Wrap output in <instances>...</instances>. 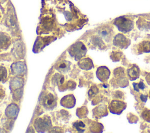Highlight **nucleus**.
<instances>
[{
  "mask_svg": "<svg viewBox=\"0 0 150 133\" xmlns=\"http://www.w3.org/2000/svg\"><path fill=\"white\" fill-rule=\"evenodd\" d=\"M67 52L71 57L74 58L76 61H77L85 56L87 50L84 44L82 42L79 41L70 46Z\"/></svg>",
  "mask_w": 150,
  "mask_h": 133,
  "instance_id": "f257e3e1",
  "label": "nucleus"
},
{
  "mask_svg": "<svg viewBox=\"0 0 150 133\" xmlns=\"http://www.w3.org/2000/svg\"><path fill=\"white\" fill-rule=\"evenodd\" d=\"M113 23L115 25L119 31L124 33H128L132 30L134 26L133 21L125 18V16H120L115 18Z\"/></svg>",
  "mask_w": 150,
  "mask_h": 133,
  "instance_id": "f03ea898",
  "label": "nucleus"
},
{
  "mask_svg": "<svg viewBox=\"0 0 150 133\" xmlns=\"http://www.w3.org/2000/svg\"><path fill=\"white\" fill-rule=\"evenodd\" d=\"M35 129L38 132H45L50 129L52 127V122L50 117L43 116L39 117L35 120Z\"/></svg>",
  "mask_w": 150,
  "mask_h": 133,
  "instance_id": "7ed1b4c3",
  "label": "nucleus"
},
{
  "mask_svg": "<svg viewBox=\"0 0 150 133\" xmlns=\"http://www.w3.org/2000/svg\"><path fill=\"white\" fill-rule=\"evenodd\" d=\"M114 76L117 79L118 85L121 88H125L128 86L129 83L123 67H119L115 69L113 71Z\"/></svg>",
  "mask_w": 150,
  "mask_h": 133,
  "instance_id": "20e7f679",
  "label": "nucleus"
},
{
  "mask_svg": "<svg viewBox=\"0 0 150 133\" xmlns=\"http://www.w3.org/2000/svg\"><path fill=\"white\" fill-rule=\"evenodd\" d=\"M126 107L127 104L125 102L118 100H113L109 104L108 110L112 114L120 115Z\"/></svg>",
  "mask_w": 150,
  "mask_h": 133,
  "instance_id": "39448f33",
  "label": "nucleus"
},
{
  "mask_svg": "<svg viewBox=\"0 0 150 133\" xmlns=\"http://www.w3.org/2000/svg\"><path fill=\"white\" fill-rule=\"evenodd\" d=\"M113 45L121 49H127L130 45L131 41L121 33H118L115 36L112 40Z\"/></svg>",
  "mask_w": 150,
  "mask_h": 133,
  "instance_id": "423d86ee",
  "label": "nucleus"
},
{
  "mask_svg": "<svg viewBox=\"0 0 150 133\" xmlns=\"http://www.w3.org/2000/svg\"><path fill=\"white\" fill-rule=\"evenodd\" d=\"M43 105L46 110H52L57 105V101L56 97L51 93L46 94L43 98Z\"/></svg>",
  "mask_w": 150,
  "mask_h": 133,
  "instance_id": "0eeeda50",
  "label": "nucleus"
},
{
  "mask_svg": "<svg viewBox=\"0 0 150 133\" xmlns=\"http://www.w3.org/2000/svg\"><path fill=\"white\" fill-rule=\"evenodd\" d=\"M11 71L13 75L21 76L25 74L26 71V66L23 62H16L11 66Z\"/></svg>",
  "mask_w": 150,
  "mask_h": 133,
  "instance_id": "6e6552de",
  "label": "nucleus"
},
{
  "mask_svg": "<svg viewBox=\"0 0 150 133\" xmlns=\"http://www.w3.org/2000/svg\"><path fill=\"white\" fill-rule=\"evenodd\" d=\"M96 73L97 79L101 82L105 83L108 80L111 72L107 67L100 66L97 68Z\"/></svg>",
  "mask_w": 150,
  "mask_h": 133,
  "instance_id": "1a4fd4ad",
  "label": "nucleus"
},
{
  "mask_svg": "<svg viewBox=\"0 0 150 133\" xmlns=\"http://www.w3.org/2000/svg\"><path fill=\"white\" fill-rule=\"evenodd\" d=\"M19 111V108L18 105L15 103H11L6 108L5 114L7 118L10 119H15L17 117Z\"/></svg>",
  "mask_w": 150,
  "mask_h": 133,
  "instance_id": "9d476101",
  "label": "nucleus"
},
{
  "mask_svg": "<svg viewBox=\"0 0 150 133\" xmlns=\"http://www.w3.org/2000/svg\"><path fill=\"white\" fill-rule=\"evenodd\" d=\"M60 105L67 108H73L76 104V98L73 94H68L64 96L60 100Z\"/></svg>",
  "mask_w": 150,
  "mask_h": 133,
  "instance_id": "9b49d317",
  "label": "nucleus"
},
{
  "mask_svg": "<svg viewBox=\"0 0 150 133\" xmlns=\"http://www.w3.org/2000/svg\"><path fill=\"white\" fill-rule=\"evenodd\" d=\"M71 62L66 60L59 62L54 66V68L61 73H66L70 70Z\"/></svg>",
  "mask_w": 150,
  "mask_h": 133,
  "instance_id": "f8f14e48",
  "label": "nucleus"
},
{
  "mask_svg": "<svg viewBox=\"0 0 150 133\" xmlns=\"http://www.w3.org/2000/svg\"><path fill=\"white\" fill-rule=\"evenodd\" d=\"M78 66L82 70H89L93 69L94 66L92 60L89 57L81 59L77 63Z\"/></svg>",
  "mask_w": 150,
  "mask_h": 133,
  "instance_id": "ddd939ff",
  "label": "nucleus"
},
{
  "mask_svg": "<svg viewBox=\"0 0 150 133\" xmlns=\"http://www.w3.org/2000/svg\"><path fill=\"white\" fill-rule=\"evenodd\" d=\"M127 73L129 80L134 81L139 77L140 70L137 65L133 64L131 67L127 69Z\"/></svg>",
  "mask_w": 150,
  "mask_h": 133,
  "instance_id": "4468645a",
  "label": "nucleus"
},
{
  "mask_svg": "<svg viewBox=\"0 0 150 133\" xmlns=\"http://www.w3.org/2000/svg\"><path fill=\"white\" fill-rule=\"evenodd\" d=\"M11 44V37L6 33L0 32V49H8Z\"/></svg>",
  "mask_w": 150,
  "mask_h": 133,
  "instance_id": "2eb2a0df",
  "label": "nucleus"
},
{
  "mask_svg": "<svg viewBox=\"0 0 150 133\" xmlns=\"http://www.w3.org/2000/svg\"><path fill=\"white\" fill-rule=\"evenodd\" d=\"M93 117L96 118H101L108 115L107 106L104 104H101L99 106L96 107L93 110Z\"/></svg>",
  "mask_w": 150,
  "mask_h": 133,
  "instance_id": "dca6fc26",
  "label": "nucleus"
},
{
  "mask_svg": "<svg viewBox=\"0 0 150 133\" xmlns=\"http://www.w3.org/2000/svg\"><path fill=\"white\" fill-rule=\"evenodd\" d=\"M23 84V80L19 77H16L13 78V79L11 80L10 83V87L12 91H15L21 90V88L22 87Z\"/></svg>",
  "mask_w": 150,
  "mask_h": 133,
  "instance_id": "f3484780",
  "label": "nucleus"
},
{
  "mask_svg": "<svg viewBox=\"0 0 150 133\" xmlns=\"http://www.w3.org/2000/svg\"><path fill=\"white\" fill-rule=\"evenodd\" d=\"M64 82V77L63 74L60 73H56L52 78V84L53 86H57L59 87H61Z\"/></svg>",
  "mask_w": 150,
  "mask_h": 133,
  "instance_id": "a211bd4d",
  "label": "nucleus"
},
{
  "mask_svg": "<svg viewBox=\"0 0 150 133\" xmlns=\"http://www.w3.org/2000/svg\"><path fill=\"white\" fill-rule=\"evenodd\" d=\"M138 51L139 54L143 53L150 52V41L144 40L141 42L138 46Z\"/></svg>",
  "mask_w": 150,
  "mask_h": 133,
  "instance_id": "6ab92c4d",
  "label": "nucleus"
},
{
  "mask_svg": "<svg viewBox=\"0 0 150 133\" xmlns=\"http://www.w3.org/2000/svg\"><path fill=\"white\" fill-rule=\"evenodd\" d=\"M8 76V71L5 67L0 65V82L6 80Z\"/></svg>",
  "mask_w": 150,
  "mask_h": 133,
  "instance_id": "aec40b11",
  "label": "nucleus"
},
{
  "mask_svg": "<svg viewBox=\"0 0 150 133\" xmlns=\"http://www.w3.org/2000/svg\"><path fill=\"white\" fill-rule=\"evenodd\" d=\"M122 53L120 52H112L110 54V59L112 62H118L120 60Z\"/></svg>",
  "mask_w": 150,
  "mask_h": 133,
  "instance_id": "412c9836",
  "label": "nucleus"
},
{
  "mask_svg": "<svg viewBox=\"0 0 150 133\" xmlns=\"http://www.w3.org/2000/svg\"><path fill=\"white\" fill-rule=\"evenodd\" d=\"M141 117L144 121L150 122V110L144 108L141 113Z\"/></svg>",
  "mask_w": 150,
  "mask_h": 133,
  "instance_id": "4be33fe9",
  "label": "nucleus"
},
{
  "mask_svg": "<svg viewBox=\"0 0 150 133\" xmlns=\"http://www.w3.org/2000/svg\"><path fill=\"white\" fill-rule=\"evenodd\" d=\"M132 85H133L134 90L137 91V92H139L140 90H144L146 87L145 85L144 84V82H143V81L142 80H140L139 83H133Z\"/></svg>",
  "mask_w": 150,
  "mask_h": 133,
  "instance_id": "5701e85b",
  "label": "nucleus"
},
{
  "mask_svg": "<svg viewBox=\"0 0 150 133\" xmlns=\"http://www.w3.org/2000/svg\"><path fill=\"white\" fill-rule=\"evenodd\" d=\"M73 126L76 128L78 132H84L85 128V124L82 121H78L76 122L73 124Z\"/></svg>",
  "mask_w": 150,
  "mask_h": 133,
  "instance_id": "b1692460",
  "label": "nucleus"
},
{
  "mask_svg": "<svg viewBox=\"0 0 150 133\" xmlns=\"http://www.w3.org/2000/svg\"><path fill=\"white\" fill-rule=\"evenodd\" d=\"M98 92V89L97 88V87L96 86H93L91 87V88L88 91V96L90 98H91L94 97L96 94H97Z\"/></svg>",
  "mask_w": 150,
  "mask_h": 133,
  "instance_id": "393cba45",
  "label": "nucleus"
},
{
  "mask_svg": "<svg viewBox=\"0 0 150 133\" xmlns=\"http://www.w3.org/2000/svg\"><path fill=\"white\" fill-rule=\"evenodd\" d=\"M76 84L75 82L73 81H69L66 84V89H69V90L74 89L76 87Z\"/></svg>",
  "mask_w": 150,
  "mask_h": 133,
  "instance_id": "a878e982",
  "label": "nucleus"
},
{
  "mask_svg": "<svg viewBox=\"0 0 150 133\" xmlns=\"http://www.w3.org/2000/svg\"><path fill=\"white\" fill-rule=\"evenodd\" d=\"M5 95V91L3 88L2 87L0 86V99H2L4 97Z\"/></svg>",
  "mask_w": 150,
  "mask_h": 133,
  "instance_id": "bb28decb",
  "label": "nucleus"
},
{
  "mask_svg": "<svg viewBox=\"0 0 150 133\" xmlns=\"http://www.w3.org/2000/svg\"><path fill=\"white\" fill-rule=\"evenodd\" d=\"M147 98H148V96L147 95H144V94H141L140 96V98L141 100L143 101V102H146L147 101Z\"/></svg>",
  "mask_w": 150,
  "mask_h": 133,
  "instance_id": "cd10ccee",
  "label": "nucleus"
},
{
  "mask_svg": "<svg viewBox=\"0 0 150 133\" xmlns=\"http://www.w3.org/2000/svg\"><path fill=\"white\" fill-rule=\"evenodd\" d=\"M145 80L148 85H150V73H148L145 76Z\"/></svg>",
  "mask_w": 150,
  "mask_h": 133,
  "instance_id": "c85d7f7f",
  "label": "nucleus"
},
{
  "mask_svg": "<svg viewBox=\"0 0 150 133\" xmlns=\"http://www.w3.org/2000/svg\"><path fill=\"white\" fill-rule=\"evenodd\" d=\"M149 98H150V91H149Z\"/></svg>",
  "mask_w": 150,
  "mask_h": 133,
  "instance_id": "c756f323",
  "label": "nucleus"
}]
</instances>
